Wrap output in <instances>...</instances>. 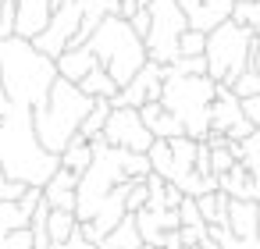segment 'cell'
<instances>
[{"mask_svg":"<svg viewBox=\"0 0 260 249\" xmlns=\"http://www.w3.org/2000/svg\"><path fill=\"white\" fill-rule=\"evenodd\" d=\"M0 82H4L11 107L36 111L50 96V86L57 82V61L43 54L32 40L8 36L0 40Z\"/></svg>","mask_w":260,"mask_h":249,"instance_id":"cell-1","label":"cell"},{"mask_svg":"<svg viewBox=\"0 0 260 249\" xmlns=\"http://www.w3.org/2000/svg\"><path fill=\"white\" fill-rule=\"evenodd\" d=\"M89 111H93V96H86L79 82H68L57 75V82L50 86V96L32 111V132L40 146L61 157V150L79 135Z\"/></svg>","mask_w":260,"mask_h":249,"instance_id":"cell-2","label":"cell"},{"mask_svg":"<svg viewBox=\"0 0 260 249\" xmlns=\"http://www.w3.org/2000/svg\"><path fill=\"white\" fill-rule=\"evenodd\" d=\"M86 47L96 54V64L107 68V75H111L118 86H125V82L150 61L143 36H139V32L132 29V22L121 18V15H107V18L89 32Z\"/></svg>","mask_w":260,"mask_h":249,"instance_id":"cell-3","label":"cell"},{"mask_svg":"<svg viewBox=\"0 0 260 249\" xmlns=\"http://www.w3.org/2000/svg\"><path fill=\"white\" fill-rule=\"evenodd\" d=\"M217 82L210 75H175L164 72V93L160 103L185 125V135L207 139L210 135V103H214Z\"/></svg>","mask_w":260,"mask_h":249,"instance_id":"cell-4","label":"cell"},{"mask_svg":"<svg viewBox=\"0 0 260 249\" xmlns=\"http://www.w3.org/2000/svg\"><path fill=\"white\" fill-rule=\"evenodd\" d=\"M256 40V29H246L239 22H221L207 32V75L214 82H232L249 68V47Z\"/></svg>","mask_w":260,"mask_h":249,"instance_id":"cell-5","label":"cell"},{"mask_svg":"<svg viewBox=\"0 0 260 249\" xmlns=\"http://www.w3.org/2000/svg\"><path fill=\"white\" fill-rule=\"evenodd\" d=\"M150 8V32H146V57L157 64L178 61V36L189 29V15L182 0H146Z\"/></svg>","mask_w":260,"mask_h":249,"instance_id":"cell-6","label":"cell"},{"mask_svg":"<svg viewBox=\"0 0 260 249\" xmlns=\"http://www.w3.org/2000/svg\"><path fill=\"white\" fill-rule=\"evenodd\" d=\"M111 146L118 150H136V153H146L150 143H153V132L146 128L139 107H128V103H114L111 114H107V125L100 132Z\"/></svg>","mask_w":260,"mask_h":249,"instance_id":"cell-7","label":"cell"},{"mask_svg":"<svg viewBox=\"0 0 260 249\" xmlns=\"http://www.w3.org/2000/svg\"><path fill=\"white\" fill-rule=\"evenodd\" d=\"M79 25H82V0H72V4H64V8H57V11L50 15L47 29H43L32 43H36L43 54H50V57L57 61V54H61V50L75 47Z\"/></svg>","mask_w":260,"mask_h":249,"instance_id":"cell-8","label":"cell"},{"mask_svg":"<svg viewBox=\"0 0 260 249\" xmlns=\"http://www.w3.org/2000/svg\"><path fill=\"white\" fill-rule=\"evenodd\" d=\"M210 132L228 135L235 143H242L253 132L249 118L242 114V100L232 93L228 82H217V93H214V103H210Z\"/></svg>","mask_w":260,"mask_h":249,"instance_id":"cell-9","label":"cell"},{"mask_svg":"<svg viewBox=\"0 0 260 249\" xmlns=\"http://www.w3.org/2000/svg\"><path fill=\"white\" fill-rule=\"evenodd\" d=\"M160 93H164V64H157V61H146L125 86H121V93L111 100V103H128V107H143V103H150V100H160Z\"/></svg>","mask_w":260,"mask_h":249,"instance_id":"cell-10","label":"cell"},{"mask_svg":"<svg viewBox=\"0 0 260 249\" xmlns=\"http://www.w3.org/2000/svg\"><path fill=\"white\" fill-rule=\"evenodd\" d=\"M182 8H185V15H189V29L210 32V29H217L221 22L232 18L235 0H185Z\"/></svg>","mask_w":260,"mask_h":249,"instance_id":"cell-11","label":"cell"},{"mask_svg":"<svg viewBox=\"0 0 260 249\" xmlns=\"http://www.w3.org/2000/svg\"><path fill=\"white\" fill-rule=\"evenodd\" d=\"M75 192H79V174L68 167H57L43 185V203L50 210H75Z\"/></svg>","mask_w":260,"mask_h":249,"instance_id":"cell-12","label":"cell"},{"mask_svg":"<svg viewBox=\"0 0 260 249\" xmlns=\"http://www.w3.org/2000/svg\"><path fill=\"white\" fill-rule=\"evenodd\" d=\"M139 114H143V121H146V128L153 132V139H178V135H185V125L160 103V100H150V103H143L139 107Z\"/></svg>","mask_w":260,"mask_h":249,"instance_id":"cell-13","label":"cell"},{"mask_svg":"<svg viewBox=\"0 0 260 249\" xmlns=\"http://www.w3.org/2000/svg\"><path fill=\"white\" fill-rule=\"evenodd\" d=\"M96 68V54L82 43V47H68L57 54V75L68 79V82H82L89 72Z\"/></svg>","mask_w":260,"mask_h":249,"instance_id":"cell-14","label":"cell"},{"mask_svg":"<svg viewBox=\"0 0 260 249\" xmlns=\"http://www.w3.org/2000/svg\"><path fill=\"white\" fill-rule=\"evenodd\" d=\"M256 217H260V203L256 199H232L228 196V231L239 238L256 235Z\"/></svg>","mask_w":260,"mask_h":249,"instance_id":"cell-15","label":"cell"},{"mask_svg":"<svg viewBox=\"0 0 260 249\" xmlns=\"http://www.w3.org/2000/svg\"><path fill=\"white\" fill-rule=\"evenodd\" d=\"M221 192H228L232 199H253V174L246 167V160H235L224 174H217Z\"/></svg>","mask_w":260,"mask_h":249,"instance_id":"cell-16","label":"cell"},{"mask_svg":"<svg viewBox=\"0 0 260 249\" xmlns=\"http://www.w3.org/2000/svg\"><path fill=\"white\" fill-rule=\"evenodd\" d=\"M93 157H96L93 139L75 135V139H72V143L61 150V167H68V171H75V174H86V167L93 164Z\"/></svg>","mask_w":260,"mask_h":249,"instance_id":"cell-17","label":"cell"},{"mask_svg":"<svg viewBox=\"0 0 260 249\" xmlns=\"http://www.w3.org/2000/svg\"><path fill=\"white\" fill-rule=\"evenodd\" d=\"M143 245V235H139V228H136V217L128 214L114 231H107L100 242H96V249H139Z\"/></svg>","mask_w":260,"mask_h":249,"instance_id":"cell-18","label":"cell"},{"mask_svg":"<svg viewBox=\"0 0 260 249\" xmlns=\"http://www.w3.org/2000/svg\"><path fill=\"white\" fill-rule=\"evenodd\" d=\"M196 146H200V139H192V135L171 139V157H175V174H171V182H178V178H185V174L196 171Z\"/></svg>","mask_w":260,"mask_h":249,"instance_id":"cell-19","label":"cell"},{"mask_svg":"<svg viewBox=\"0 0 260 249\" xmlns=\"http://www.w3.org/2000/svg\"><path fill=\"white\" fill-rule=\"evenodd\" d=\"M196 203H200V214H203L207 228H221V224H228V192L214 189V192L196 196Z\"/></svg>","mask_w":260,"mask_h":249,"instance_id":"cell-20","label":"cell"},{"mask_svg":"<svg viewBox=\"0 0 260 249\" xmlns=\"http://www.w3.org/2000/svg\"><path fill=\"white\" fill-rule=\"evenodd\" d=\"M79 89H82L86 96H93V100H96V96H104V100H114V96L121 93V86H118V82L107 75V68H100V64H96V68H93V72H89L82 82H79Z\"/></svg>","mask_w":260,"mask_h":249,"instance_id":"cell-21","label":"cell"},{"mask_svg":"<svg viewBox=\"0 0 260 249\" xmlns=\"http://www.w3.org/2000/svg\"><path fill=\"white\" fill-rule=\"evenodd\" d=\"M75 231H79L75 210H50V214H47V235H50V245H54V242H68Z\"/></svg>","mask_w":260,"mask_h":249,"instance_id":"cell-22","label":"cell"},{"mask_svg":"<svg viewBox=\"0 0 260 249\" xmlns=\"http://www.w3.org/2000/svg\"><path fill=\"white\" fill-rule=\"evenodd\" d=\"M146 157H150V167H153V174H160L164 182H171V174H175L171 139H153V143H150V150H146Z\"/></svg>","mask_w":260,"mask_h":249,"instance_id":"cell-23","label":"cell"},{"mask_svg":"<svg viewBox=\"0 0 260 249\" xmlns=\"http://www.w3.org/2000/svg\"><path fill=\"white\" fill-rule=\"evenodd\" d=\"M118 160H121L125 182H146V178L153 174V167H150V157H146V153H136V150H118Z\"/></svg>","mask_w":260,"mask_h":249,"instance_id":"cell-24","label":"cell"},{"mask_svg":"<svg viewBox=\"0 0 260 249\" xmlns=\"http://www.w3.org/2000/svg\"><path fill=\"white\" fill-rule=\"evenodd\" d=\"M111 100H104V96H96L93 100V111L86 114V121H82V128H79V135H86V139H96L100 132H104V125H107V114H111Z\"/></svg>","mask_w":260,"mask_h":249,"instance_id":"cell-25","label":"cell"},{"mask_svg":"<svg viewBox=\"0 0 260 249\" xmlns=\"http://www.w3.org/2000/svg\"><path fill=\"white\" fill-rule=\"evenodd\" d=\"M207 235L221 245V249H260V238L256 235H249V238H239V235H232L224 224L221 228H207Z\"/></svg>","mask_w":260,"mask_h":249,"instance_id":"cell-26","label":"cell"},{"mask_svg":"<svg viewBox=\"0 0 260 249\" xmlns=\"http://www.w3.org/2000/svg\"><path fill=\"white\" fill-rule=\"evenodd\" d=\"M203 54H207V32L185 29L178 36V57H203Z\"/></svg>","mask_w":260,"mask_h":249,"instance_id":"cell-27","label":"cell"},{"mask_svg":"<svg viewBox=\"0 0 260 249\" xmlns=\"http://www.w3.org/2000/svg\"><path fill=\"white\" fill-rule=\"evenodd\" d=\"M232 22H239L246 29H260V0H235Z\"/></svg>","mask_w":260,"mask_h":249,"instance_id":"cell-28","label":"cell"},{"mask_svg":"<svg viewBox=\"0 0 260 249\" xmlns=\"http://www.w3.org/2000/svg\"><path fill=\"white\" fill-rule=\"evenodd\" d=\"M228 86H232V93H235L239 100H249V96H260V75H256V72H249V68H246V72H242L239 79H232Z\"/></svg>","mask_w":260,"mask_h":249,"instance_id":"cell-29","label":"cell"},{"mask_svg":"<svg viewBox=\"0 0 260 249\" xmlns=\"http://www.w3.org/2000/svg\"><path fill=\"white\" fill-rule=\"evenodd\" d=\"M0 249H36L32 228H29V224H25V228H11L4 238H0Z\"/></svg>","mask_w":260,"mask_h":249,"instance_id":"cell-30","label":"cell"},{"mask_svg":"<svg viewBox=\"0 0 260 249\" xmlns=\"http://www.w3.org/2000/svg\"><path fill=\"white\" fill-rule=\"evenodd\" d=\"M18 29V0H0V40L15 36Z\"/></svg>","mask_w":260,"mask_h":249,"instance_id":"cell-31","label":"cell"},{"mask_svg":"<svg viewBox=\"0 0 260 249\" xmlns=\"http://www.w3.org/2000/svg\"><path fill=\"white\" fill-rule=\"evenodd\" d=\"M146 203H150V185H146V182H128V196H125V206H128V214L143 210Z\"/></svg>","mask_w":260,"mask_h":249,"instance_id":"cell-32","label":"cell"},{"mask_svg":"<svg viewBox=\"0 0 260 249\" xmlns=\"http://www.w3.org/2000/svg\"><path fill=\"white\" fill-rule=\"evenodd\" d=\"M178 221H182V224H207L203 214H200L196 196H182V203H178ZM182 224H178V228H182Z\"/></svg>","mask_w":260,"mask_h":249,"instance_id":"cell-33","label":"cell"},{"mask_svg":"<svg viewBox=\"0 0 260 249\" xmlns=\"http://www.w3.org/2000/svg\"><path fill=\"white\" fill-rule=\"evenodd\" d=\"M203 235H207V224H182V228H178L182 245H200V242H203Z\"/></svg>","mask_w":260,"mask_h":249,"instance_id":"cell-34","label":"cell"},{"mask_svg":"<svg viewBox=\"0 0 260 249\" xmlns=\"http://www.w3.org/2000/svg\"><path fill=\"white\" fill-rule=\"evenodd\" d=\"M128 22H132V29H136V32L146 40V32H150V8H139V11H136Z\"/></svg>","mask_w":260,"mask_h":249,"instance_id":"cell-35","label":"cell"},{"mask_svg":"<svg viewBox=\"0 0 260 249\" xmlns=\"http://www.w3.org/2000/svg\"><path fill=\"white\" fill-rule=\"evenodd\" d=\"M239 146H242V157H260V128H253Z\"/></svg>","mask_w":260,"mask_h":249,"instance_id":"cell-36","label":"cell"},{"mask_svg":"<svg viewBox=\"0 0 260 249\" xmlns=\"http://www.w3.org/2000/svg\"><path fill=\"white\" fill-rule=\"evenodd\" d=\"M242 114L249 118V125H253V128H260V96L242 100Z\"/></svg>","mask_w":260,"mask_h":249,"instance_id":"cell-37","label":"cell"},{"mask_svg":"<svg viewBox=\"0 0 260 249\" xmlns=\"http://www.w3.org/2000/svg\"><path fill=\"white\" fill-rule=\"evenodd\" d=\"M50 249H96V242H89V238H82V235L75 231V235H72L68 242H54Z\"/></svg>","mask_w":260,"mask_h":249,"instance_id":"cell-38","label":"cell"},{"mask_svg":"<svg viewBox=\"0 0 260 249\" xmlns=\"http://www.w3.org/2000/svg\"><path fill=\"white\" fill-rule=\"evenodd\" d=\"M139 8H146L143 0H118V15H121V18H132Z\"/></svg>","mask_w":260,"mask_h":249,"instance_id":"cell-39","label":"cell"},{"mask_svg":"<svg viewBox=\"0 0 260 249\" xmlns=\"http://www.w3.org/2000/svg\"><path fill=\"white\" fill-rule=\"evenodd\" d=\"M249 72H256L260 75V36L253 40V47H249Z\"/></svg>","mask_w":260,"mask_h":249,"instance_id":"cell-40","label":"cell"},{"mask_svg":"<svg viewBox=\"0 0 260 249\" xmlns=\"http://www.w3.org/2000/svg\"><path fill=\"white\" fill-rule=\"evenodd\" d=\"M8 111H11V103H8V93H4V82H0V121L8 118Z\"/></svg>","mask_w":260,"mask_h":249,"instance_id":"cell-41","label":"cell"},{"mask_svg":"<svg viewBox=\"0 0 260 249\" xmlns=\"http://www.w3.org/2000/svg\"><path fill=\"white\" fill-rule=\"evenodd\" d=\"M200 245H203V249H221V245H217V242H214L210 235H203V242H200Z\"/></svg>","mask_w":260,"mask_h":249,"instance_id":"cell-42","label":"cell"},{"mask_svg":"<svg viewBox=\"0 0 260 249\" xmlns=\"http://www.w3.org/2000/svg\"><path fill=\"white\" fill-rule=\"evenodd\" d=\"M139 249H157V245H150V242H143V245H139Z\"/></svg>","mask_w":260,"mask_h":249,"instance_id":"cell-43","label":"cell"},{"mask_svg":"<svg viewBox=\"0 0 260 249\" xmlns=\"http://www.w3.org/2000/svg\"><path fill=\"white\" fill-rule=\"evenodd\" d=\"M182 249H203V245H182Z\"/></svg>","mask_w":260,"mask_h":249,"instance_id":"cell-44","label":"cell"},{"mask_svg":"<svg viewBox=\"0 0 260 249\" xmlns=\"http://www.w3.org/2000/svg\"><path fill=\"white\" fill-rule=\"evenodd\" d=\"M256 238H260V217H256Z\"/></svg>","mask_w":260,"mask_h":249,"instance_id":"cell-45","label":"cell"}]
</instances>
